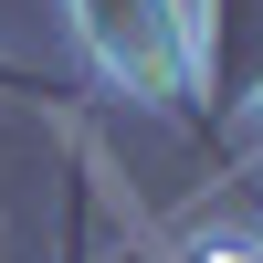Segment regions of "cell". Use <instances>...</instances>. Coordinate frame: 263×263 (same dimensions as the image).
Wrapping results in <instances>:
<instances>
[{
	"instance_id": "cell-1",
	"label": "cell",
	"mask_w": 263,
	"mask_h": 263,
	"mask_svg": "<svg viewBox=\"0 0 263 263\" xmlns=\"http://www.w3.org/2000/svg\"><path fill=\"white\" fill-rule=\"evenodd\" d=\"M74 21L95 42V63L137 105H179L190 95V21H179V0H74Z\"/></svg>"
},
{
	"instance_id": "cell-3",
	"label": "cell",
	"mask_w": 263,
	"mask_h": 263,
	"mask_svg": "<svg viewBox=\"0 0 263 263\" xmlns=\"http://www.w3.org/2000/svg\"><path fill=\"white\" fill-rule=\"evenodd\" d=\"M0 84H21V74H11V63H0Z\"/></svg>"
},
{
	"instance_id": "cell-2",
	"label": "cell",
	"mask_w": 263,
	"mask_h": 263,
	"mask_svg": "<svg viewBox=\"0 0 263 263\" xmlns=\"http://www.w3.org/2000/svg\"><path fill=\"white\" fill-rule=\"evenodd\" d=\"M211 84H221V105H242L263 84V0H221L211 11Z\"/></svg>"
}]
</instances>
